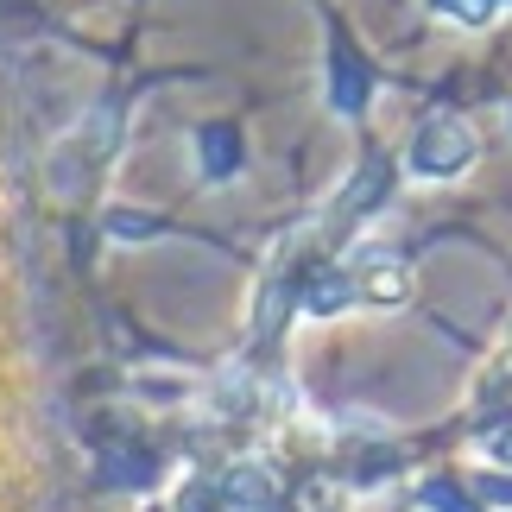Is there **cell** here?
<instances>
[{"label":"cell","instance_id":"6da1fadb","mask_svg":"<svg viewBox=\"0 0 512 512\" xmlns=\"http://www.w3.org/2000/svg\"><path fill=\"white\" fill-rule=\"evenodd\" d=\"M475 159H481V140H475V127H468V121H456V114H437V121H424L418 140H411V171L430 177V184H443V177H462Z\"/></svg>","mask_w":512,"mask_h":512},{"label":"cell","instance_id":"7a4b0ae2","mask_svg":"<svg viewBox=\"0 0 512 512\" xmlns=\"http://www.w3.org/2000/svg\"><path fill=\"white\" fill-rule=\"evenodd\" d=\"M481 506L487 512H512V468L506 475H481Z\"/></svg>","mask_w":512,"mask_h":512},{"label":"cell","instance_id":"3957f363","mask_svg":"<svg viewBox=\"0 0 512 512\" xmlns=\"http://www.w3.org/2000/svg\"><path fill=\"white\" fill-rule=\"evenodd\" d=\"M487 449H494V456L512 468V424H506V430H494V437H487Z\"/></svg>","mask_w":512,"mask_h":512}]
</instances>
